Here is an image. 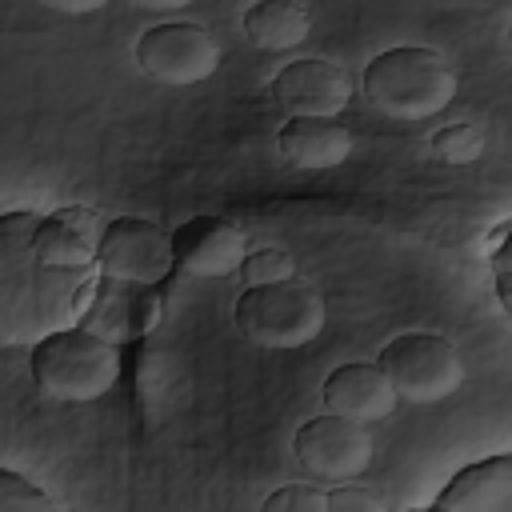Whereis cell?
<instances>
[{
	"mask_svg": "<svg viewBox=\"0 0 512 512\" xmlns=\"http://www.w3.org/2000/svg\"><path fill=\"white\" fill-rule=\"evenodd\" d=\"M36 212H0V344L32 348L80 320L96 268H56L36 256Z\"/></svg>",
	"mask_w": 512,
	"mask_h": 512,
	"instance_id": "6da1fadb",
	"label": "cell"
},
{
	"mask_svg": "<svg viewBox=\"0 0 512 512\" xmlns=\"http://www.w3.org/2000/svg\"><path fill=\"white\" fill-rule=\"evenodd\" d=\"M360 88L368 104L392 120H428L456 100V72L436 48L400 44L364 64Z\"/></svg>",
	"mask_w": 512,
	"mask_h": 512,
	"instance_id": "7a4b0ae2",
	"label": "cell"
},
{
	"mask_svg": "<svg viewBox=\"0 0 512 512\" xmlns=\"http://www.w3.org/2000/svg\"><path fill=\"white\" fill-rule=\"evenodd\" d=\"M28 368L44 396L64 400V404H88V400L108 396L120 384L124 356L116 344L100 340L96 332L68 324L32 344Z\"/></svg>",
	"mask_w": 512,
	"mask_h": 512,
	"instance_id": "3957f363",
	"label": "cell"
},
{
	"mask_svg": "<svg viewBox=\"0 0 512 512\" xmlns=\"http://www.w3.org/2000/svg\"><path fill=\"white\" fill-rule=\"evenodd\" d=\"M324 300L312 284L288 276L272 284H248L236 300V328L248 344L268 352H292L320 336L324 328Z\"/></svg>",
	"mask_w": 512,
	"mask_h": 512,
	"instance_id": "277c9868",
	"label": "cell"
},
{
	"mask_svg": "<svg viewBox=\"0 0 512 512\" xmlns=\"http://www.w3.org/2000/svg\"><path fill=\"white\" fill-rule=\"evenodd\" d=\"M376 368L388 376L396 400L440 404L464 384V360L452 340L436 332H400L380 348Z\"/></svg>",
	"mask_w": 512,
	"mask_h": 512,
	"instance_id": "5b68a950",
	"label": "cell"
},
{
	"mask_svg": "<svg viewBox=\"0 0 512 512\" xmlns=\"http://www.w3.org/2000/svg\"><path fill=\"white\" fill-rule=\"evenodd\" d=\"M136 64L156 84L188 88V84L208 80L220 68V44L204 24L168 20V24L148 28L136 40Z\"/></svg>",
	"mask_w": 512,
	"mask_h": 512,
	"instance_id": "8992f818",
	"label": "cell"
},
{
	"mask_svg": "<svg viewBox=\"0 0 512 512\" xmlns=\"http://www.w3.org/2000/svg\"><path fill=\"white\" fill-rule=\"evenodd\" d=\"M172 232L144 216H120L104 224L100 248H96V272L128 284L160 288L172 276Z\"/></svg>",
	"mask_w": 512,
	"mask_h": 512,
	"instance_id": "52a82bcc",
	"label": "cell"
},
{
	"mask_svg": "<svg viewBox=\"0 0 512 512\" xmlns=\"http://www.w3.org/2000/svg\"><path fill=\"white\" fill-rule=\"evenodd\" d=\"M292 452L308 476L344 484V480H356L372 464V436H368V424L328 412V416H312L296 428Z\"/></svg>",
	"mask_w": 512,
	"mask_h": 512,
	"instance_id": "ba28073f",
	"label": "cell"
},
{
	"mask_svg": "<svg viewBox=\"0 0 512 512\" xmlns=\"http://www.w3.org/2000/svg\"><path fill=\"white\" fill-rule=\"evenodd\" d=\"M164 312V300L156 288L148 284H128V280H112V276H96L88 304L80 312V328L96 332L108 344H132L140 340Z\"/></svg>",
	"mask_w": 512,
	"mask_h": 512,
	"instance_id": "9c48e42d",
	"label": "cell"
},
{
	"mask_svg": "<svg viewBox=\"0 0 512 512\" xmlns=\"http://www.w3.org/2000/svg\"><path fill=\"white\" fill-rule=\"evenodd\" d=\"M272 100L284 116H340L352 100V80L340 64L304 56L272 76Z\"/></svg>",
	"mask_w": 512,
	"mask_h": 512,
	"instance_id": "30bf717a",
	"label": "cell"
},
{
	"mask_svg": "<svg viewBox=\"0 0 512 512\" xmlns=\"http://www.w3.org/2000/svg\"><path fill=\"white\" fill-rule=\"evenodd\" d=\"M244 252L248 236L220 216H196L172 232V264L184 276H232Z\"/></svg>",
	"mask_w": 512,
	"mask_h": 512,
	"instance_id": "8fae6325",
	"label": "cell"
},
{
	"mask_svg": "<svg viewBox=\"0 0 512 512\" xmlns=\"http://www.w3.org/2000/svg\"><path fill=\"white\" fill-rule=\"evenodd\" d=\"M100 236H104V220L100 212L92 208H56L48 216H40L36 224V256L44 264H56V268H92L96 264V248H100Z\"/></svg>",
	"mask_w": 512,
	"mask_h": 512,
	"instance_id": "7c38bea8",
	"label": "cell"
},
{
	"mask_svg": "<svg viewBox=\"0 0 512 512\" xmlns=\"http://www.w3.org/2000/svg\"><path fill=\"white\" fill-rule=\"evenodd\" d=\"M324 408L356 420V424H376L384 416H392L396 408V392L388 384V376L376 364H340L328 372L324 380Z\"/></svg>",
	"mask_w": 512,
	"mask_h": 512,
	"instance_id": "4fadbf2b",
	"label": "cell"
},
{
	"mask_svg": "<svg viewBox=\"0 0 512 512\" xmlns=\"http://www.w3.org/2000/svg\"><path fill=\"white\" fill-rule=\"evenodd\" d=\"M276 148L292 168H340L352 156V132L336 116H288Z\"/></svg>",
	"mask_w": 512,
	"mask_h": 512,
	"instance_id": "5bb4252c",
	"label": "cell"
},
{
	"mask_svg": "<svg viewBox=\"0 0 512 512\" xmlns=\"http://www.w3.org/2000/svg\"><path fill=\"white\" fill-rule=\"evenodd\" d=\"M432 504L444 512H508L512 508V456L500 452V456L460 468Z\"/></svg>",
	"mask_w": 512,
	"mask_h": 512,
	"instance_id": "9a60e30c",
	"label": "cell"
},
{
	"mask_svg": "<svg viewBox=\"0 0 512 512\" xmlns=\"http://www.w3.org/2000/svg\"><path fill=\"white\" fill-rule=\"evenodd\" d=\"M312 32V16L292 0H256L244 12V36L264 52H288L304 44Z\"/></svg>",
	"mask_w": 512,
	"mask_h": 512,
	"instance_id": "2e32d148",
	"label": "cell"
},
{
	"mask_svg": "<svg viewBox=\"0 0 512 512\" xmlns=\"http://www.w3.org/2000/svg\"><path fill=\"white\" fill-rule=\"evenodd\" d=\"M432 152L444 164H472L484 152V132L472 120H456V124H448L432 136Z\"/></svg>",
	"mask_w": 512,
	"mask_h": 512,
	"instance_id": "e0dca14e",
	"label": "cell"
},
{
	"mask_svg": "<svg viewBox=\"0 0 512 512\" xmlns=\"http://www.w3.org/2000/svg\"><path fill=\"white\" fill-rule=\"evenodd\" d=\"M60 504L12 468H0V512H56Z\"/></svg>",
	"mask_w": 512,
	"mask_h": 512,
	"instance_id": "ac0fdd59",
	"label": "cell"
},
{
	"mask_svg": "<svg viewBox=\"0 0 512 512\" xmlns=\"http://www.w3.org/2000/svg\"><path fill=\"white\" fill-rule=\"evenodd\" d=\"M236 272H240L244 288L248 284H272V280L296 276V260L284 248H256V252H244V260H240Z\"/></svg>",
	"mask_w": 512,
	"mask_h": 512,
	"instance_id": "d6986e66",
	"label": "cell"
},
{
	"mask_svg": "<svg viewBox=\"0 0 512 512\" xmlns=\"http://www.w3.org/2000/svg\"><path fill=\"white\" fill-rule=\"evenodd\" d=\"M264 512H328V500L312 484H288L264 496Z\"/></svg>",
	"mask_w": 512,
	"mask_h": 512,
	"instance_id": "ffe728a7",
	"label": "cell"
},
{
	"mask_svg": "<svg viewBox=\"0 0 512 512\" xmlns=\"http://www.w3.org/2000/svg\"><path fill=\"white\" fill-rule=\"evenodd\" d=\"M328 500V512H384V500L368 488H356V484H336L332 492H324Z\"/></svg>",
	"mask_w": 512,
	"mask_h": 512,
	"instance_id": "44dd1931",
	"label": "cell"
},
{
	"mask_svg": "<svg viewBox=\"0 0 512 512\" xmlns=\"http://www.w3.org/2000/svg\"><path fill=\"white\" fill-rule=\"evenodd\" d=\"M40 4L52 8V12H64V16H88V12H96L112 0H40Z\"/></svg>",
	"mask_w": 512,
	"mask_h": 512,
	"instance_id": "7402d4cb",
	"label": "cell"
},
{
	"mask_svg": "<svg viewBox=\"0 0 512 512\" xmlns=\"http://www.w3.org/2000/svg\"><path fill=\"white\" fill-rule=\"evenodd\" d=\"M136 8H148V12H180V8H188L192 0H132Z\"/></svg>",
	"mask_w": 512,
	"mask_h": 512,
	"instance_id": "603a6c76",
	"label": "cell"
}]
</instances>
